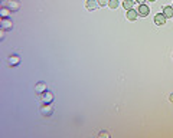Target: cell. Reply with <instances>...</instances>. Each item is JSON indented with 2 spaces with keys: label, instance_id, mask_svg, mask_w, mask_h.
I'll list each match as a JSON object with an SVG mask.
<instances>
[{
  "label": "cell",
  "instance_id": "cell-2",
  "mask_svg": "<svg viewBox=\"0 0 173 138\" xmlns=\"http://www.w3.org/2000/svg\"><path fill=\"white\" fill-rule=\"evenodd\" d=\"M0 27H2L3 30H12V29H13V22H12V19H9V17H2Z\"/></svg>",
  "mask_w": 173,
  "mask_h": 138
},
{
  "label": "cell",
  "instance_id": "cell-19",
  "mask_svg": "<svg viewBox=\"0 0 173 138\" xmlns=\"http://www.w3.org/2000/svg\"><path fill=\"white\" fill-rule=\"evenodd\" d=\"M169 101H170V102H173V92L170 94V95H169Z\"/></svg>",
  "mask_w": 173,
  "mask_h": 138
},
{
  "label": "cell",
  "instance_id": "cell-12",
  "mask_svg": "<svg viewBox=\"0 0 173 138\" xmlns=\"http://www.w3.org/2000/svg\"><path fill=\"white\" fill-rule=\"evenodd\" d=\"M10 13H12V10L7 6H2V9H0V16H2V17H9Z\"/></svg>",
  "mask_w": 173,
  "mask_h": 138
},
{
  "label": "cell",
  "instance_id": "cell-7",
  "mask_svg": "<svg viewBox=\"0 0 173 138\" xmlns=\"http://www.w3.org/2000/svg\"><path fill=\"white\" fill-rule=\"evenodd\" d=\"M42 101L45 104H51L52 101H53V94L49 91H45L43 94H42Z\"/></svg>",
  "mask_w": 173,
  "mask_h": 138
},
{
  "label": "cell",
  "instance_id": "cell-9",
  "mask_svg": "<svg viewBox=\"0 0 173 138\" xmlns=\"http://www.w3.org/2000/svg\"><path fill=\"white\" fill-rule=\"evenodd\" d=\"M85 6H86V9H88V10L92 12V10H95L100 5H98L97 0H86V5Z\"/></svg>",
  "mask_w": 173,
  "mask_h": 138
},
{
  "label": "cell",
  "instance_id": "cell-5",
  "mask_svg": "<svg viewBox=\"0 0 173 138\" xmlns=\"http://www.w3.org/2000/svg\"><path fill=\"white\" fill-rule=\"evenodd\" d=\"M45 91H48V87H46L45 82H38V83L35 85V92H36V94L42 95Z\"/></svg>",
  "mask_w": 173,
  "mask_h": 138
},
{
  "label": "cell",
  "instance_id": "cell-18",
  "mask_svg": "<svg viewBox=\"0 0 173 138\" xmlns=\"http://www.w3.org/2000/svg\"><path fill=\"white\" fill-rule=\"evenodd\" d=\"M134 2L138 3V5H144V2H146V0H134Z\"/></svg>",
  "mask_w": 173,
  "mask_h": 138
},
{
  "label": "cell",
  "instance_id": "cell-21",
  "mask_svg": "<svg viewBox=\"0 0 173 138\" xmlns=\"http://www.w3.org/2000/svg\"><path fill=\"white\" fill-rule=\"evenodd\" d=\"M172 7H173V6H172Z\"/></svg>",
  "mask_w": 173,
  "mask_h": 138
},
{
  "label": "cell",
  "instance_id": "cell-17",
  "mask_svg": "<svg viewBox=\"0 0 173 138\" xmlns=\"http://www.w3.org/2000/svg\"><path fill=\"white\" fill-rule=\"evenodd\" d=\"M5 39V30L2 29V32H0V41H3Z\"/></svg>",
  "mask_w": 173,
  "mask_h": 138
},
{
  "label": "cell",
  "instance_id": "cell-20",
  "mask_svg": "<svg viewBox=\"0 0 173 138\" xmlns=\"http://www.w3.org/2000/svg\"><path fill=\"white\" fill-rule=\"evenodd\" d=\"M149 2H156V0H149Z\"/></svg>",
  "mask_w": 173,
  "mask_h": 138
},
{
  "label": "cell",
  "instance_id": "cell-13",
  "mask_svg": "<svg viewBox=\"0 0 173 138\" xmlns=\"http://www.w3.org/2000/svg\"><path fill=\"white\" fill-rule=\"evenodd\" d=\"M123 6H124L126 10H130V9H133V6H134V0H124Z\"/></svg>",
  "mask_w": 173,
  "mask_h": 138
},
{
  "label": "cell",
  "instance_id": "cell-1",
  "mask_svg": "<svg viewBox=\"0 0 173 138\" xmlns=\"http://www.w3.org/2000/svg\"><path fill=\"white\" fill-rule=\"evenodd\" d=\"M39 111H41L42 115H45V117H51L52 114H53V108H52L51 104L43 102V105H41V108H39Z\"/></svg>",
  "mask_w": 173,
  "mask_h": 138
},
{
  "label": "cell",
  "instance_id": "cell-3",
  "mask_svg": "<svg viewBox=\"0 0 173 138\" xmlns=\"http://www.w3.org/2000/svg\"><path fill=\"white\" fill-rule=\"evenodd\" d=\"M6 6H7L12 12H17L20 9V2H19V0H9Z\"/></svg>",
  "mask_w": 173,
  "mask_h": 138
},
{
  "label": "cell",
  "instance_id": "cell-11",
  "mask_svg": "<svg viewBox=\"0 0 173 138\" xmlns=\"http://www.w3.org/2000/svg\"><path fill=\"white\" fill-rule=\"evenodd\" d=\"M126 16H127V19L128 20H136L137 19V10H134V9H130V10H127V13H126Z\"/></svg>",
  "mask_w": 173,
  "mask_h": 138
},
{
  "label": "cell",
  "instance_id": "cell-10",
  "mask_svg": "<svg viewBox=\"0 0 173 138\" xmlns=\"http://www.w3.org/2000/svg\"><path fill=\"white\" fill-rule=\"evenodd\" d=\"M163 16L166 17V19H169V17H173V7L172 6H166L164 9H163Z\"/></svg>",
  "mask_w": 173,
  "mask_h": 138
},
{
  "label": "cell",
  "instance_id": "cell-4",
  "mask_svg": "<svg viewBox=\"0 0 173 138\" xmlns=\"http://www.w3.org/2000/svg\"><path fill=\"white\" fill-rule=\"evenodd\" d=\"M20 63V58L17 56V55H10V56L7 58V65L9 66H17Z\"/></svg>",
  "mask_w": 173,
  "mask_h": 138
},
{
  "label": "cell",
  "instance_id": "cell-8",
  "mask_svg": "<svg viewBox=\"0 0 173 138\" xmlns=\"http://www.w3.org/2000/svg\"><path fill=\"white\" fill-rule=\"evenodd\" d=\"M154 23L157 26H163L164 23H166V17L163 16V13H159V15L154 16Z\"/></svg>",
  "mask_w": 173,
  "mask_h": 138
},
{
  "label": "cell",
  "instance_id": "cell-14",
  "mask_svg": "<svg viewBox=\"0 0 173 138\" xmlns=\"http://www.w3.org/2000/svg\"><path fill=\"white\" fill-rule=\"evenodd\" d=\"M108 6H110L111 9H117L118 6H120V2H118V0H108Z\"/></svg>",
  "mask_w": 173,
  "mask_h": 138
},
{
  "label": "cell",
  "instance_id": "cell-6",
  "mask_svg": "<svg viewBox=\"0 0 173 138\" xmlns=\"http://www.w3.org/2000/svg\"><path fill=\"white\" fill-rule=\"evenodd\" d=\"M137 13H138V16H142V17H146V16L150 13V9H149L147 5H140V6H138Z\"/></svg>",
  "mask_w": 173,
  "mask_h": 138
},
{
  "label": "cell",
  "instance_id": "cell-16",
  "mask_svg": "<svg viewBox=\"0 0 173 138\" xmlns=\"http://www.w3.org/2000/svg\"><path fill=\"white\" fill-rule=\"evenodd\" d=\"M100 137H110V134H108V133H104V131H101V133H100Z\"/></svg>",
  "mask_w": 173,
  "mask_h": 138
},
{
  "label": "cell",
  "instance_id": "cell-15",
  "mask_svg": "<svg viewBox=\"0 0 173 138\" xmlns=\"http://www.w3.org/2000/svg\"><path fill=\"white\" fill-rule=\"evenodd\" d=\"M97 2H98V5L101 6V7H104V6L108 5V0H97Z\"/></svg>",
  "mask_w": 173,
  "mask_h": 138
},
{
  "label": "cell",
  "instance_id": "cell-22",
  "mask_svg": "<svg viewBox=\"0 0 173 138\" xmlns=\"http://www.w3.org/2000/svg\"><path fill=\"white\" fill-rule=\"evenodd\" d=\"M172 19H173V17H172Z\"/></svg>",
  "mask_w": 173,
  "mask_h": 138
}]
</instances>
